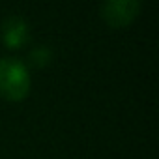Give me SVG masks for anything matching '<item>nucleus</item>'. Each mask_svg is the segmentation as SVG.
<instances>
[{
  "instance_id": "nucleus-1",
  "label": "nucleus",
  "mask_w": 159,
  "mask_h": 159,
  "mask_svg": "<svg viewBox=\"0 0 159 159\" xmlns=\"http://www.w3.org/2000/svg\"><path fill=\"white\" fill-rule=\"evenodd\" d=\"M30 92V73L19 58H0V96L21 101Z\"/></svg>"
},
{
  "instance_id": "nucleus-2",
  "label": "nucleus",
  "mask_w": 159,
  "mask_h": 159,
  "mask_svg": "<svg viewBox=\"0 0 159 159\" xmlns=\"http://www.w3.org/2000/svg\"><path fill=\"white\" fill-rule=\"evenodd\" d=\"M140 11L137 0H109L101 6V17L112 28H124L131 25Z\"/></svg>"
},
{
  "instance_id": "nucleus-3",
  "label": "nucleus",
  "mask_w": 159,
  "mask_h": 159,
  "mask_svg": "<svg viewBox=\"0 0 159 159\" xmlns=\"http://www.w3.org/2000/svg\"><path fill=\"white\" fill-rule=\"evenodd\" d=\"M30 38V28H28V23L19 17V15H11L4 21L2 25V39L8 47H21L23 43H26Z\"/></svg>"
}]
</instances>
